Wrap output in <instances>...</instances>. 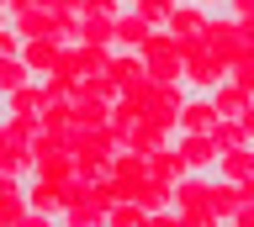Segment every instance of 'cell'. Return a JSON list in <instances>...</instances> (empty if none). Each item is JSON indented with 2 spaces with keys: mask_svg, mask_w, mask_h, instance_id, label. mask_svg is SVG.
Here are the masks:
<instances>
[{
  "mask_svg": "<svg viewBox=\"0 0 254 227\" xmlns=\"http://www.w3.org/2000/svg\"><path fill=\"white\" fill-rule=\"evenodd\" d=\"M222 80H228V64L217 58V48H206V43H201V48L186 58V80H180V85H186L190 95H212Z\"/></svg>",
  "mask_w": 254,
  "mask_h": 227,
  "instance_id": "cell-1",
  "label": "cell"
},
{
  "mask_svg": "<svg viewBox=\"0 0 254 227\" xmlns=\"http://www.w3.org/2000/svg\"><path fill=\"white\" fill-rule=\"evenodd\" d=\"M175 153L186 164V175H212L217 159H222V148L212 143V132H180V137H175Z\"/></svg>",
  "mask_w": 254,
  "mask_h": 227,
  "instance_id": "cell-2",
  "label": "cell"
},
{
  "mask_svg": "<svg viewBox=\"0 0 254 227\" xmlns=\"http://www.w3.org/2000/svg\"><path fill=\"white\" fill-rule=\"evenodd\" d=\"M143 175L154 180V185H164V190H175L180 180H186V164H180V153L170 148H154V153H143Z\"/></svg>",
  "mask_w": 254,
  "mask_h": 227,
  "instance_id": "cell-3",
  "label": "cell"
},
{
  "mask_svg": "<svg viewBox=\"0 0 254 227\" xmlns=\"http://www.w3.org/2000/svg\"><path fill=\"white\" fill-rule=\"evenodd\" d=\"M59 53H64V48L53 43V37H21V53H16V58H21L37 80H48V74H53V64H59Z\"/></svg>",
  "mask_w": 254,
  "mask_h": 227,
  "instance_id": "cell-4",
  "label": "cell"
},
{
  "mask_svg": "<svg viewBox=\"0 0 254 227\" xmlns=\"http://www.w3.org/2000/svg\"><path fill=\"white\" fill-rule=\"evenodd\" d=\"M11 32L16 37H53L59 32V16L48 5H27V11H11Z\"/></svg>",
  "mask_w": 254,
  "mask_h": 227,
  "instance_id": "cell-5",
  "label": "cell"
},
{
  "mask_svg": "<svg viewBox=\"0 0 254 227\" xmlns=\"http://www.w3.org/2000/svg\"><path fill=\"white\" fill-rule=\"evenodd\" d=\"M48 95H43V80H27L21 90H11V95L0 100V116H43Z\"/></svg>",
  "mask_w": 254,
  "mask_h": 227,
  "instance_id": "cell-6",
  "label": "cell"
},
{
  "mask_svg": "<svg viewBox=\"0 0 254 227\" xmlns=\"http://www.w3.org/2000/svg\"><path fill=\"white\" fill-rule=\"evenodd\" d=\"M206 16H212V11L190 5V0H175V11H170V32H175V37H196V43H206Z\"/></svg>",
  "mask_w": 254,
  "mask_h": 227,
  "instance_id": "cell-7",
  "label": "cell"
},
{
  "mask_svg": "<svg viewBox=\"0 0 254 227\" xmlns=\"http://www.w3.org/2000/svg\"><path fill=\"white\" fill-rule=\"evenodd\" d=\"M37 180H43V185H59V190L69 195V185L79 180L74 159H69V148H59V153H48V159H37Z\"/></svg>",
  "mask_w": 254,
  "mask_h": 227,
  "instance_id": "cell-8",
  "label": "cell"
},
{
  "mask_svg": "<svg viewBox=\"0 0 254 227\" xmlns=\"http://www.w3.org/2000/svg\"><path fill=\"white\" fill-rule=\"evenodd\" d=\"M222 116L217 106H212V95H186V106H180V132H212Z\"/></svg>",
  "mask_w": 254,
  "mask_h": 227,
  "instance_id": "cell-9",
  "label": "cell"
},
{
  "mask_svg": "<svg viewBox=\"0 0 254 227\" xmlns=\"http://www.w3.org/2000/svg\"><path fill=\"white\" fill-rule=\"evenodd\" d=\"M206 190H212V175H186L180 185L170 190V211H196V206H212L206 201Z\"/></svg>",
  "mask_w": 254,
  "mask_h": 227,
  "instance_id": "cell-10",
  "label": "cell"
},
{
  "mask_svg": "<svg viewBox=\"0 0 254 227\" xmlns=\"http://www.w3.org/2000/svg\"><path fill=\"white\" fill-rule=\"evenodd\" d=\"M249 175H254V143L249 148H228L217 159V169H212V180H228V185H244Z\"/></svg>",
  "mask_w": 254,
  "mask_h": 227,
  "instance_id": "cell-11",
  "label": "cell"
},
{
  "mask_svg": "<svg viewBox=\"0 0 254 227\" xmlns=\"http://www.w3.org/2000/svg\"><path fill=\"white\" fill-rule=\"evenodd\" d=\"M37 175V164H32V153H27V143H0V180H27Z\"/></svg>",
  "mask_w": 254,
  "mask_h": 227,
  "instance_id": "cell-12",
  "label": "cell"
},
{
  "mask_svg": "<svg viewBox=\"0 0 254 227\" xmlns=\"http://www.w3.org/2000/svg\"><path fill=\"white\" fill-rule=\"evenodd\" d=\"M27 206H32V211H43V217H64L69 195H64L59 185H43V180L32 175V180H27Z\"/></svg>",
  "mask_w": 254,
  "mask_h": 227,
  "instance_id": "cell-13",
  "label": "cell"
},
{
  "mask_svg": "<svg viewBox=\"0 0 254 227\" xmlns=\"http://www.w3.org/2000/svg\"><path fill=\"white\" fill-rule=\"evenodd\" d=\"M27 185L21 180H0V227H16L21 217H27Z\"/></svg>",
  "mask_w": 254,
  "mask_h": 227,
  "instance_id": "cell-14",
  "label": "cell"
},
{
  "mask_svg": "<svg viewBox=\"0 0 254 227\" xmlns=\"http://www.w3.org/2000/svg\"><path fill=\"white\" fill-rule=\"evenodd\" d=\"M69 206H90V211H111L117 201H111L106 180H74L69 185Z\"/></svg>",
  "mask_w": 254,
  "mask_h": 227,
  "instance_id": "cell-15",
  "label": "cell"
},
{
  "mask_svg": "<svg viewBox=\"0 0 254 227\" xmlns=\"http://www.w3.org/2000/svg\"><path fill=\"white\" fill-rule=\"evenodd\" d=\"M148 32H154V27H148L138 11H122V16H117V48L122 53H138L143 43H148Z\"/></svg>",
  "mask_w": 254,
  "mask_h": 227,
  "instance_id": "cell-16",
  "label": "cell"
},
{
  "mask_svg": "<svg viewBox=\"0 0 254 227\" xmlns=\"http://www.w3.org/2000/svg\"><path fill=\"white\" fill-rule=\"evenodd\" d=\"M69 116H74V106L69 100H48L43 106V137H53V143H69Z\"/></svg>",
  "mask_w": 254,
  "mask_h": 227,
  "instance_id": "cell-17",
  "label": "cell"
},
{
  "mask_svg": "<svg viewBox=\"0 0 254 227\" xmlns=\"http://www.w3.org/2000/svg\"><path fill=\"white\" fill-rule=\"evenodd\" d=\"M127 137H132V153H154V148H170V143H175V132H164L159 122H148V116H143V122H132V132H127Z\"/></svg>",
  "mask_w": 254,
  "mask_h": 227,
  "instance_id": "cell-18",
  "label": "cell"
},
{
  "mask_svg": "<svg viewBox=\"0 0 254 227\" xmlns=\"http://www.w3.org/2000/svg\"><path fill=\"white\" fill-rule=\"evenodd\" d=\"M206 201H212V211H217L222 222H233L238 211H244V190H238V185H228V180H212Z\"/></svg>",
  "mask_w": 254,
  "mask_h": 227,
  "instance_id": "cell-19",
  "label": "cell"
},
{
  "mask_svg": "<svg viewBox=\"0 0 254 227\" xmlns=\"http://www.w3.org/2000/svg\"><path fill=\"white\" fill-rule=\"evenodd\" d=\"M79 43H85V48H106V53H117V21L79 16Z\"/></svg>",
  "mask_w": 254,
  "mask_h": 227,
  "instance_id": "cell-20",
  "label": "cell"
},
{
  "mask_svg": "<svg viewBox=\"0 0 254 227\" xmlns=\"http://www.w3.org/2000/svg\"><path fill=\"white\" fill-rule=\"evenodd\" d=\"M138 74H143V58H138V53H122V48L111 53V64H106V80L117 85V90H127V85L138 80Z\"/></svg>",
  "mask_w": 254,
  "mask_h": 227,
  "instance_id": "cell-21",
  "label": "cell"
},
{
  "mask_svg": "<svg viewBox=\"0 0 254 227\" xmlns=\"http://www.w3.org/2000/svg\"><path fill=\"white\" fill-rule=\"evenodd\" d=\"M212 106H217V116H233V122H238V116L249 111V95H244L233 80H222L217 90H212Z\"/></svg>",
  "mask_w": 254,
  "mask_h": 227,
  "instance_id": "cell-22",
  "label": "cell"
},
{
  "mask_svg": "<svg viewBox=\"0 0 254 227\" xmlns=\"http://www.w3.org/2000/svg\"><path fill=\"white\" fill-rule=\"evenodd\" d=\"M127 11H138L154 32H170V11H175V0H132Z\"/></svg>",
  "mask_w": 254,
  "mask_h": 227,
  "instance_id": "cell-23",
  "label": "cell"
},
{
  "mask_svg": "<svg viewBox=\"0 0 254 227\" xmlns=\"http://www.w3.org/2000/svg\"><path fill=\"white\" fill-rule=\"evenodd\" d=\"M27 80H37V74H32V69L21 64V58H0V100L11 95V90H21Z\"/></svg>",
  "mask_w": 254,
  "mask_h": 227,
  "instance_id": "cell-24",
  "label": "cell"
},
{
  "mask_svg": "<svg viewBox=\"0 0 254 227\" xmlns=\"http://www.w3.org/2000/svg\"><path fill=\"white\" fill-rule=\"evenodd\" d=\"M0 127H5V143H32L43 132V122L37 116H0Z\"/></svg>",
  "mask_w": 254,
  "mask_h": 227,
  "instance_id": "cell-25",
  "label": "cell"
},
{
  "mask_svg": "<svg viewBox=\"0 0 254 227\" xmlns=\"http://www.w3.org/2000/svg\"><path fill=\"white\" fill-rule=\"evenodd\" d=\"M132 206H143L148 217H154V211H170V190H164V185H154V180H143L138 195H132Z\"/></svg>",
  "mask_w": 254,
  "mask_h": 227,
  "instance_id": "cell-26",
  "label": "cell"
},
{
  "mask_svg": "<svg viewBox=\"0 0 254 227\" xmlns=\"http://www.w3.org/2000/svg\"><path fill=\"white\" fill-rule=\"evenodd\" d=\"M212 143H217L222 153H228V148H249V137H244V127H238L233 116H222L217 127H212Z\"/></svg>",
  "mask_w": 254,
  "mask_h": 227,
  "instance_id": "cell-27",
  "label": "cell"
},
{
  "mask_svg": "<svg viewBox=\"0 0 254 227\" xmlns=\"http://www.w3.org/2000/svg\"><path fill=\"white\" fill-rule=\"evenodd\" d=\"M106 180H143V153H111V175Z\"/></svg>",
  "mask_w": 254,
  "mask_h": 227,
  "instance_id": "cell-28",
  "label": "cell"
},
{
  "mask_svg": "<svg viewBox=\"0 0 254 227\" xmlns=\"http://www.w3.org/2000/svg\"><path fill=\"white\" fill-rule=\"evenodd\" d=\"M59 227H106V211H90V206H64Z\"/></svg>",
  "mask_w": 254,
  "mask_h": 227,
  "instance_id": "cell-29",
  "label": "cell"
},
{
  "mask_svg": "<svg viewBox=\"0 0 254 227\" xmlns=\"http://www.w3.org/2000/svg\"><path fill=\"white\" fill-rule=\"evenodd\" d=\"M143 222H148V211L132 206V201H122V206H111V211H106V227H143Z\"/></svg>",
  "mask_w": 254,
  "mask_h": 227,
  "instance_id": "cell-30",
  "label": "cell"
},
{
  "mask_svg": "<svg viewBox=\"0 0 254 227\" xmlns=\"http://www.w3.org/2000/svg\"><path fill=\"white\" fill-rule=\"evenodd\" d=\"M127 5L122 0H79V16H95V21H117Z\"/></svg>",
  "mask_w": 254,
  "mask_h": 227,
  "instance_id": "cell-31",
  "label": "cell"
},
{
  "mask_svg": "<svg viewBox=\"0 0 254 227\" xmlns=\"http://www.w3.org/2000/svg\"><path fill=\"white\" fill-rule=\"evenodd\" d=\"M106 64H111L106 48H85V43H79V80H85V74H106Z\"/></svg>",
  "mask_w": 254,
  "mask_h": 227,
  "instance_id": "cell-32",
  "label": "cell"
},
{
  "mask_svg": "<svg viewBox=\"0 0 254 227\" xmlns=\"http://www.w3.org/2000/svg\"><path fill=\"white\" fill-rule=\"evenodd\" d=\"M111 122L132 132V122H143V106H138V100H127V95H117V100H111Z\"/></svg>",
  "mask_w": 254,
  "mask_h": 227,
  "instance_id": "cell-33",
  "label": "cell"
},
{
  "mask_svg": "<svg viewBox=\"0 0 254 227\" xmlns=\"http://www.w3.org/2000/svg\"><path fill=\"white\" fill-rule=\"evenodd\" d=\"M154 90H159V85H154V80H148V74H138V80H132V85H127V90H122V95H127V100H138V106H143V111H148V100H154Z\"/></svg>",
  "mask_w": 254,
  "mask_h": 227,
  "instance_id": "cell-34",
  "label": "cell"
},
{
  "mask_svg": "<svg viewBox=\"0 0 254 227\" xmlns=\"http://www.w3.org/2000/svg\"><path fill=\"white\" fill-rule=\"evenodd\" d=\"M175 217H180V227H217L222 217L212 206H196V211H175Z\"/></svg>",
  "mask_w": 254,
  "mask_h": 227,
  "instance_id": "cell-35",
  "label": "cell"
},
{
  "mask_svg": "<svg viewBox=\"0 0 254 227\" xmlns=\"http://www.w3.org/2000/svg\"><path fill=\"white\" fill-rule=\"evenodd\" d=\"M16 53H21V37H16L11 21H5V27H0V58H16Z\"/></svg>",
  "mask_w": 254,
  "mask_h": 227,
  "instance_id": "cell-36",
  "label": "cell"
},
{
  "mask_svg": "<svg viewBox=\"0 0 254 227\" xmlns=\"http://www.w3.org/2000/svg\"><path fill=\"white\" fill-rule=\"evenodd\" d=\"M37 5H48L53 16H79V0H37Z\"/></svg>",
  "mask_w": 254,
  "mask_h": 227,
  "instance_id": "cell-37",
  "label": "cell"
},
{
  "mask_svg": "<svg viewBox=\"0 0 254 227\" xmlns=\"http://www.w3.org/2000/svg\"><path fill=\"white\" fill-rule=\"evenodd\" d=\"M16 227H59V217H43V211H27Z\"/></svg>",
  "mask_w": 254,
  "mask_h": 227,
  "instance_id": "cell-38",
  "label": "cell"
},
{
  "mask_svg": "<svg viewBox=\"0 0 254 227\" xmlns=\"http://www.w3.org/2000/svg\"><path fill=\"white\" fill-rule=\"evenodd\" d=\"M222 11H228V16H238V21H244V16H254V0H228Z\"/></svg>",
  "mask_w": 254,
  "mask_h": 227,
  "instance_id": "cell-39",
  "label": "cell"
},
{
  "mask_svg": "<svg viewBox=\"0 0 254 227\" xmlns=\"http://www.w3.org/2000/svg\"><path fill=\"white\" fill-rule=\"evenodd\" d=\"M143 227H180V217H175V211H154Z\"/></svg>",
  "mask_w": 254,
  "mask_h": 227,
  "instance_id": "cell-40",
  "label": "cell"
},
{
  "mask_svg": "<svg viewBox=\"0 0 254 227\" xmlns=\"http://www.w3.org/2000/svg\"><path fill=\"white\" fill-rule=\"evenodd\" d=\"M238 127H244V137H249V143H254V100H249V111L238 116Z\"/></svg>",
  "mask_w": 254,
  "mask_h": 227,
  "instance_id": "cell-41",
  "label": "cell"
},
{
  "mask_svg": "<svg viewBox=\"0 0 254 227\" xmlns=\"http://www.w3.org/2000/svg\"><path fill=\"white\" fill-rule=\"evenodd\" d=\"M228 227H254V206H244V211H238V217H233Z\"/></svg>",
  "mask_w": 254,
  "mask_h": 227,
  "instance_id": "cell-42",
  "label": "cell"
},
{
  "mask_svg": "<svg viewBox=\"0 0 254 227\" xmlns=\"http://www.w3.org/2000/svg\"><path fill=\"white\" fill-rule=\"evenodd\" d=\"M238 190H244V206H254V175L244 180V185H238Z\"/></svg>",
  "mask_w": 254,
  "mask_h": 227,
  "instance_id": "cell-43",
  "label": "cell"
},
{
  "mask_svg": "<svg viewBox=\"0 0 254 227\" xmlns=\"http://www.w3.org/2000/svg\"><path fill=\"white\" fill-rule=\"evenodd\" d=\"M190 5H201V11H222L228 0H190Z\"/></svg>",
  "mask_w": 254,
  "mask_h": 227,
  "instance_id": "cell-44",
  "label": "cell"
},
{
  "mask_svg": "<svg viewBox=\"0 0 254 227\" xmlns=\"http://www.w3.org/2000/svg\"><path fill=\"white\" fill-rule=\"evenodd\" d=\"M238 27H244V32H249V43H254V16H244V21H238Z\"/></svg>",
  "mask_w": 254,
  "mask_h": 227,
  "instance_id": "cell-45",
  "label": "cell"
},
{
  "mask_svg": "<svg viewBox=\"0 0 254 227\" xmlns=\"http://www.w3.org/2000/svg\"><path fill=\"white\" fill-rule=\"evenodd\" d=\"M5 21H11V11H5V5H0V27H5Z\"/></svg>",
  "mask_w": 254,
  "mask_h": 227,
  "instance_id": "cell-46",
  "label": "cell"
},
{
  "mask_svg": "<svg viewBox=\"0 0 254 227\" xmlns=\"http://www.w3.org/2000/svg\"><path fill=\"white\" fill-rule=\"evenodd\" d=\"M122 5H132V0H122Z\"/></svg>",
  "mask_w": 254,
  "mask_h": 227,
  "instance_id": "cell-47",
  "label": "cell"
},
{
  "mask_svg": "<svg viewBox=\"0 0 254 227\" xmlns=\"http://www.w3.org/2000/svg\"><path fill=\"white\" fill-rule=\"evenodd\" d=\"M217 227H228V222H217Z\"/></svg>",
  "mask_w": 254,
  "mask_h": 227,
  "instance_id": "cell-48",
  "label": "cell"
}]
</instances>
